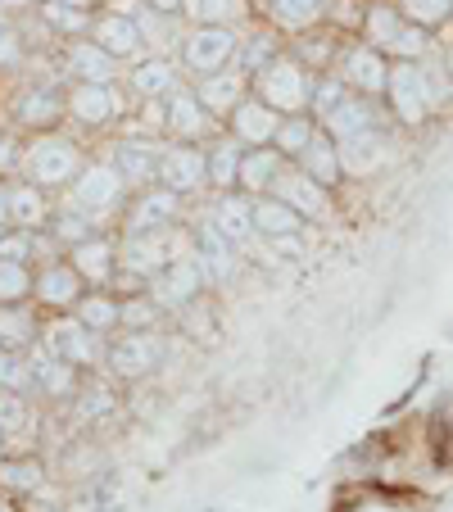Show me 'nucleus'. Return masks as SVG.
Returning <instances> with one entry per match:
<instances>
[{
	"instance_id": "f257e3e1",
	"label": "nucleus",
	"mask_w": 453,
	"mask_h": 512,
	"mask_svg": "<svg viewBox=\"0 0 453 512\" xmlns=\"http://www.w3.org/2000/svg\"><path fill=\"white\" fill-rule=\"evenodd\" d=\"M363 46L381 50V55L395 59V64H417V59H426V50H431V37H426L417 23H408L395 5H372V10L363 14Z\"/></svg>"
},
{
	"instance_id": "f03ea898",
	"label": "nucleus",
	"mask_w": 453,
	"mask_h": 512,
	"mask_svg": "<svg viewBox=\"0 0 453 512\" xmlns=\"http://www.w3.org/2000/svg\"><path fill=\"white\" fill-rule=\"evenodd\" d=\"M313 82H318V73H309L295 55H277L259 78L250 82V87H254V96H259L263 105H272L281 118H290V114H304V109H309Z\"/></svg>"
},
{
	"instance_id": "7ed1b4c3",
	"label": "nucleus",
	"mask_w": 453,
	"mask_h": 512,
	"mask_svg": "<svg viewBox=\"0 0 453 512\" xmlns=\"http://www.w3.org/2000/svg\"><path fill=\"white\" fill-rule=\"evenodd\" d=\"M204 286H209V277H204L200 259H195V254H177L173 263H164L155 277L145 281V295H150L164 313H182L186 304L200 300Z\"/></svg>"
},
{
	"instance_id": "20e7f679",
	"label": "nucleus",
	"mask_w": 453,
	"mask_h": 512,
	"mask_svg": "<svg viewBox=\"0 0 453 512\" xmlns=\"http://www.w3.org/2000/svg\"><path fill=\"white\" fill-rule=\"evenodd\" d=\"M236 50H241V41H236L232 28H195L191 37L182 41V64H186V73H195V82H200V78L222 73V68H232Z\"/></svg>"
},
{
	"instance_id": "39448f33",
	"label": "nucleus",
	"mask_w": 453,
	"mask_h": 512,
	"mask_svg": "<svg viewBox=\"0 0 453 512\" xmlns=\"http://www.w3.org/2000/svg\"><path fill=\"white\" fill-rule=\"evenodd\" d=\"M23 164H28L32 186H64V182H73V177L82 173L78 145L64 141V136H41V141L28 150Z\"/></svg>"
},
{
	"instance_id": "423d86ee",
	"label": "nucleus",
	"mask_w": 453,
	"mask_h": 512,
	"mask_svg": "<svg viewBox=\"0 0 453 512\" xmlns=\"http://www.w3.org/2000/svg\"><path fill=\"white\" fill-rule=\"evenodd\" d=\"M159 358H164V340H159L155 331H123V336L105 349V368L123 381H136V377H145V372H155Z\"/></svg>"
},
{
	"instance_id": "0eeeda50",
	"label": "nucleus",
	"mask_w": 453,
	"mask_h": 512,
	"mask_svg": "<svg viewBox=\"0 0 453 512\" xmlns=\"http://www.w3.org/2000/svg\"><path fill=\"white\" fill-rule=\"evenodd\" d=\"M155 186L182 195V200L186 195H195V191H204V186H209V159H204V150H195L191 141L164 145V164H159V182Z\"/></svg>"
},
{
	"instance_id": "6e6552de",
	"label": "nucleus",
	"mask_w": 453,
	"mask_h": 512,
	"mask_svg": "<svg viewBox=\"0 0 453 512\" xmlns=\"http://www.w3.org/2000/svg\"><path fill=\"white\" fill-rule=\"evenodd\" d=\"M182 218V195L164 191V186H145L127 209V236H150V232H168Z\"/></svg>"
},
{
	"instance_id": "1a4fd4ad",
	"label": "nucleus",
	"mask_w": 453,
	"mask_h": 512,
	"mask_svg": "<svg viewBox=\"0 0 453 512\" xmlns=\"http://www.w3.org/2000/svg\"><path fill=\"white\" fill-rule=\"evenodd\" d=\"M340 78H345V87L349 91H358V96H386V87H390V59L381 55V50H372V46H349L345 55H340Z\"/></svg>"
},
{
	"instance_id": "9d476101",
	"label": "nucleus",
	"mask_w": 453,
	"mask_h": 512,
	"mask_svg": "<svg viewBox=\"0 0 453 512\" xmlns=\"http://www.w3.org/2000/svg\"><path fill=\"white\" fill-rule=\"evenodd\" d=\"M96 331H87L78 318H59L46 327V336H41V349H50V354L59 358V363H68V368H91L100 358V345H96Z\"/></svg>"
},
{
	"instance_id": "9b49d317",
	"label": "nucleus",
	"mask_w": 453,
	"mask_h": 512,
	"mask_svg": "<svg viewBox=\"0 0 453 512\" xmlns=\"http://www.w3.org/2000/svg\"><path fill=\"white\" fill-rule=\"evenodd\" d=\"M272 195L277 200H286L290 209L304 218V223H322V218H331V191L327 186H318L304 168H281V177H277V186H272Z\"/></svg>"
},
{
	"instance_id": "f8f14e48",
	"label": "nucleus",
	"mask_w": 453,
	"mask_h": 512,
	"mask_svg": "<svg viewBox=\"0 0 453 512\" xmlns=\"http://www.w3.org/2000/svg\"><path fill=\"white\" fill-rule=\"evenodd\" d=\"M386 100H390V109H395L399 123H408V127H417V123L431 118V100H426V87H422L417 64H390Z\"/></svg>"
},
{
	"instance_id": "ddd939ff",
	"label": "nucleus",
	"mask_w": 453,
	"mask_h": 512,
	"mask_svg": "<svg viewBox=\"0 0 453 512\" xmlns=\"http://www.w3.org/2000/svg\"><path fill=\"white\" fill-rule=\"evenodd\" d=\"M123 191H127V182L118 177V168L114 164H91V168H82L78 173V186H73V204L78 209H87L91 218L96 213H109L118 200H123Z\"/></svg>"
},
{
	"instance_id": "4468645a",
	"label": "nucleus",
	"mask_w": 453,
	"mask_h": 512,
	"mask_svg": "<svg viewBox=\"0 0 453 512\" xmlns=\"http://www.w3.org/2000/svg\"><path fill=\"white\" fill-rule=\"evenodd\" d=\"M195 259H200L204 277L213 281V286H227V281L236 277V245L227 241V236L218 232V227L209 223V218H200L195 223Z\"/></svg>"
},
{
	"instance_id": "2eb2a0df",
	"label": "nucleus",
	"mask_w": 453,
	"mask_h": 512,
	"mask_svg": "<svg viewBox=\"0 0 453 512\" xmlns=\"http://www.w3.org/2000/svg\"><path fill=\"white\" fill-rule=\"evenodd\" d=\"M209 223L218 227L236 250H245V245L254 241V200L245 191H222L209 209Z\"/></svg>"
},
{
	"instance_id": "dca6fc26",
	"label": "nucleus",
	"mask_w": 453,
	"mask_h": 512,
	"mask_svg": "<svg viewBox=\"0 0 453 512\" xmlns=\"http://www.w3.org/2000/svg\"><path fill=\"white\" fill-rule=\"evenodd\" d=\"M277 127H281V114L272 105H263L259 96H245L241 105L232 109V136L245 145V150H263V145H272Z\"/></svg>"
},
{
	"instance_id": "f3484780",
	"label": "nucleus",
	"mask_w": 453,
	"mask_h": 512,
	"mask_svg": "<svg viewBox=\"0 0 453 512\" xmlns=\"http://www.w3.org/2000/svg\"><path fill=\"white\" fill-rule=\"evenodd\" d=\"M159 164H164V145H155V141L132 136V141H118L114 145V168H118V177H123L127 186L159 182Z\"/></svg>"
},
{
	"instance_id": "a211bd4d",
	"label": "nucleus",
	"mask_w": 453,
	"mask_h": 512,
	"mask_svg": "<svg viewBox=\"0 0 453 512\" xmlns=\"http://www.w3.org/2000/svg\"><path fill=\"white\" fill-rule=\"evenodd\" d=\"M164 127L173 136H182V141H200V136L213 132V114L200 105V96L191 87H177L164 105Z\"/></svg>"
},
{
	"instance_id": "6ab92c4d",
	"label": "nucleus",
	"mask_w": 453,
	"mask_h": 512,
	"mask_svg": "<svg viewBox=\"0 0 453 512\" xmlns=\"http://www.w3.org/2000/svg\"><path fill=\"white\" fill-rule=\"evenodd\" d=\"M245 91H250V78H245L241 68H222L213 78L195 82V96H200V105L209 109L213 118H232V109L245 100Z\"/></svg>"
},
{
	"instance_id": "aec40b11",
	"label": "nucleus",
	"mask_w": 453,
	"mask_h": 512,
	"mask_svg": "<svg viewBox=\"0 0 453 512\" xmlns=\"http://www.w3.org/2000/svg\"><path fill=\"white\" fill-rule=\"evenodd\" d=\"M91 41H96L109 59H136L145 50V37H141L132 14H105V19H96Z\"/></svg>"
},
{
	"instance_id": "412c9836",
	"label": "nucleus",
	"mask_w": 453,
	"mask_h": 512,
	"mask_svg": "<svg viewBox=\"0 0 453 512\" xmlns=\"http://www.w3.org/2000/svg\"><path fill=\"white\" fill-rule=\"evenodd\" d=\"M177 254L168 250V232H150V236H127L123 241V268L132 272V277H155L159 268H164V263H173Z\"/></svg>"
},
{
	"instance_id": "4be33fe9",
	"label": "nucleus",
	"mask_w": 453,
	"mask_h": 512,
	"mask_svg": "<svg viewBox=\"0 0 453 512\" xmlns=\"http://www.w3.org/2000/svg\"><path fill=\"white\" fill-rule=\"evenodd\" d=\"M281 168H286V159H281L272 145H263V150H245L241 177H236V191H245L250 200H259V195H272Z\"/></svg>"
},
{
	"instance_id": "5701e85b",
	"label": "nucleus",
	"mask_w": 453,
	"mask_h": 512,
	"mask_svg": "<svg viewBox=\"0 0 453 512\" xmlns=\"http://www.w3.org/2000/svg\"><path fill=\"white\" fill-rule=\"evenodd\" d=\"M340 145V168H345V177H367L376 173V168L386 164V136H381V127H372V132L363 136H349V141H336Z\"/></svg>"
},
{
	"instance_id": "b1692460",
	"label": "nucleus",
	"mask_w": 453,
	"mask_h": 512,
	"mask_svg": "<svg viewBox=\"0 0 453 512\" xmlns=\"http://www.w3.org/2000/svg\"><path fill=\"white\" fill-rule=\"evenodd\" d=\"M32 295H37L41 304H50V309H78L82 277L73 272V263H55V268H46L32 281Z\"/></svg>"
},
{
	"instance_id": "393cba45",
	"label": "nucleus",
	"mask_w": 453,
	"mask_h": 512,
	"mask_svg": "<svg viewBox=\"0 0 453 512\" xmlns=\"http://www.w3.org/2000/svg\"><path fill=\"white\" fill-rule=\"evenodd\" d=\"M64 109L78 118V123L100 127V123H109V118L118 114V96H114L109 87H91V82H78V87L68 91Z\"/></svg>"
},
{
	"instance_id": "a878e982",
	"label": "nucleus",
	"mask_w": 453,
	"mask_h": 512,
	"mask_svg": "<svg viewBox=\"0 0 453 512\" xmlns=\"http://www.w3.org/2000/svg\"><path fill=\"white\" fill-rule=\"evenodd\" d=\"M299 232H304V218L286 200H277V195H259L254 200V236L277 241V236H299Z\"/></svg>"
},
{
	"instance_id": "bb28decb",
	"label": "nucleus",
	"mask_w": 453,
	"mask_h": 512,
	"mask_svg": "<svg viewBox=\"0 0 453 512\" xmlns=\"http://www.w3.org/2000/svg\"><path fill=\"white\" fill-rule=\"evenodd\" d=\"M295 168H304V173H309L318 186H327V191L340 182V177H345V168H340V145L322 132V123H318V136L309 141V150L299 155Z\"/></svg>"
},
{
	"instance_id": "cd10ccee",
	"label": "nucleus",
	"mask_w": 453,
	"mask_h": 512,
	"mask_svg": "<svg viewBox=\"0 0 453 512\" xmlns=\"http://www.w3.org/2000/svg\"><path fill=\"white\" fill-rule=\"evenodd\" d=\"M132 91L141 100H164V96H173L182 82H177V68H173V59H164V55H150V59H141V64L132 68Z\"/></svg>"
},
{
	"instance_id": "c85d7f7f",
	"label": "nucleus",
	"mask_w": 453,
	"mask_h": 512,
	"mask_svg": "<svg viewBox=\"0 0 453 512\" xmlns=\"http://www.w3.org/2000/svg\"><path fill=\"white\" fill-rule=\"evenodd\" d=\"M372 127H376L372 100L358 96V91H354V96H349L331 118H322V132H327L331 141H349V136H363V132H372Z\"/></svg>"
},
{
	"instance_id": "c756f323",
	"label": "nucleus",
	"mask_w": 453,
	"mask_h": 512,
	"mask_svg": "<svg viewBox=\"0 0 453 512\" xmlns=\"http://www.w3.org/2000/svg\"><path fill=\"white\" fill-rule=\"evenodd\" d=\"M204 159H209V186L213 191H236V177H241V159H245V145L236 141V136H222V141H213L209 150H204Z\"/></svg>"
},
{
	"instance_id": "7c9ffc66",
	"label": "nucleus",
	"mask_w": 453,
	"mask_h": 512,
	"mask_svg": "<svg viewBox=\"0 0 453 512\" xmlns=\"http://www.w3.org/2000/svg\"><path fill=\"white\" fill-rule=\"evenodd\" d=\"M114 64H118V59H109L105 50L96 46V41H73V46H68V73H73L78 82L109 87V78H114Z\"/></svg>"
},
{
	"instance_id": "2f4dec72",
	"label": "nucleus",
	"mask_w": 453,
	"mask_h": 512,
	"mask_svg": "<svg viewBox=\"0 0 453 512\" xmlns=\"http://www.w3.org/2000/svg\"><path fill=\"white\" fill-rule=\"evenodd\" d=\"M73 272H78L82 281H91V286H105L109 277H114V245L100 241V236H91V241L73 245Z\"/></svg>"
},
{
	"instance_id": "473e14b6",
	"label": "nucleus",
	"mask_w": 453,
	"mask_h": 512,
	"mask_svg": "<svg viewBox=\"0 0 453 512\" xmlns=\"http://www.w3.org/2000/svg\"><path fill=\"white\" fill-rule=\"evenodd\" d=\"M313 136H318V118L313 114H290V118H281L277 136H272V150H277L281 159H295L299 164V155L309 150Z\"/></svg>"
},
{
	"instance_id": "72a5a7b5",
	"label": "nucleus",
	"mask_w": 453,
	"mask_h": 512,
	"mask_svg": "<svg viewBox=\"0 0 453 512\" xmlns=\"http://www.w3.org/2000/svg\"><path fill=\"white\" fill-rule=\"evenodd\" d=\"M59 114H64V100H59L50 87H32L14 100V118L28 127H46V123H55Z\"/></svg>"
},
{
	"instance_id": "f704fd0d",
	"label": "nucleus",
	"mask_w": 453,
	"mask_h": 512,
	"mask_svg": "<svg viewBox=\"0 0 453 512\" xmlns=\"http://www.w3.org/2000/svg\"><path fill=\"white\" fill-rule=\"evenodd\" d=\"M28 368H32V381H37L46 395H73V386H78L73 368H68V363H59L50 349H37V358H32Z\"/></svg>"
},
{
	"instance_id": "c9c22d12",
	"label": "nucleus",
	"mask_w": 453,
	"mask_h": 512,
	"mask_svg": "<svg viewBox=\"0 0 453 512\" xmlns=\"http://www.w3.org/2000/svg\"><path fill=\"white\" fill-rule=\"evenodd\" d=\"M5 200H10V223L14 227L37 232V227L46 223V195H41L37 186H10V191H5Z\"/></svg>"
},
{
	"instance_id": "e433bc0d",
	"label": "nucleus",
	"mask_w": 453,
	"mask_h": 512,
	"mask_svg": "<svg viewBox=\"0 0 453 512\" xmlns=\"http://www.w3.org/2000/svg\"><path fill=\"white\" fill-rule=\"evenodd\" d=\"M277 55H281V50H277V37H272V32H254V37L241 41V50H236V68H241L245 78L254 82Z\"/></svg>"
},
{
	"instance_id": "4c0bfd02",
	"label": "nucleus",
	"mask_w": 453,
	"mask_h": 512,
	"mask_svg": "<svg viewBox=\"0 0 453 512\" xmlns=\"http://www.w3.org/2000/svg\"><path fill=\"white\" fill-rule=\"evenodd\" d=\"M417 73H422V87H426V100H431V114L444 109L453 100V68L444 59H417Z\"/></svg>"
},
{
	"instance_id": "58836bf2",
	"label": "nucleus",
	"mask_w": 453,
	"mask_h": 512,
	"mask_svg": "<svg viewBox=\"0 0 453 512\" xmlns=\"http://www.w3.org/2000/svg\"><path fill=\"white\" fill-rule=\"evenodd\" d=\"M349 96H354V91L345 87V78H340V73H318V82H313V100H309V114L322 123V118L336 114Z\"/></svg>"
},
{
	"instance_id": "ea45409f",
	"label": "nucleus",
	"mask_w": 453,
	"mask_h": 512,
	"mask_svg": "<svg viewBox=\"0 0 453 512\" xmlns=\"http://www.w3.org/2000/svg\"><path fill=\"white\" fill-rule=\"evenodd\" d=\"M182 10L195 19V28H227L232 19H241L245 0H186Z\"/></svg>"
},
{
	"instance_id": "a19ab883",
	"label": "nucleus",
	"mask_w": 453,
	"mask_h": 512,
	"mask_svg": "<svg viewBox=\"0 0 453 512\" xmlns=\"http://www.w3.org/2000/svg\"><path fill=\"white\" fill-rule=\"evenodd\" d=\"M37 340V322L28 318V309H19V304H0V345L10 349H23Z\"/></svg>"
},
{
	"instance_id": "79ce46f5",
	"label": "nucleus",
	"mask_w": 453,
	"mask_h": 512,
	"mask_svg": "<svg viewBox=\"0 0 453 512\" xmlns=\"http://www.w3.org/2000/svg\"><path fill=\"white\" fill-rule=\"evenodd\" d=\"M78 322L87 331H96V336H109V331L118 327V304L109 300V295H82L78 300Z\"/></svg>"
},
{
	"instance_id": "37998d69",
	"label": "nucleus",
	"mask_w": 453,
	"mask_h": 512,
	"mask_svg": "<svg viewBox=\"0 0 453 512\" xmlns=\"http://www.w3.org/2000/svg\"><path fill=\"white\" fill-rule=\"evenodd\" d=\"M159 318H164V309L150 295H132L127 304H118V327H127V331H155Z\"/></svg>"
},
{
	"instance_id": "c03bdc74",
	"label": "nucleus",
	"mask_w": 453,
	"mask_h": 512,
	"mask_svg": "<svg viewBox=\"0 0 453 512\" xmlns=\"http://www.w3.org/2000/svg\"><path fill=\"white\" fill-rule=\"evenodd\" d=\"M399 14H404L408 23H417L422 32H431V28H440V23H449L453 0H399Z\"/></svg>"
},
{
	"instance_id": "a18cd8bd",
	"label": "nucleus",
	"mask_w": 453,
	"mask_h": 512,
	"mask_svg": "<svg viewBox=\"0 0 453 512\" xmlns=\"http://www.w3.org/2000/svg\"><path fill=\"white\" fill-rule=\"evenodd\" d=\"M272 14L286 28H313L327 14V0H272Z\"/></svg>"
},
{
	"instance_id": "49530a36",
	"label": "nucleus",
	"mask_w": 453,
	"mask_h": 512,
	"mask_svg": "<svg viewBox=\"0 0 453 512\" xmlns=\"http://www.w3.org/2000/svg\"><path fill=\"white\" fill-rule=\"evenodd\" d=\"M0 485H5V490H19V494L37 490V485H41V463H37V458H14V463H0Z\"/></svg>"
},
{
	"instance_id": "de8ad7c7",
	"label": "nucleus",
	"mask_w": 453,
	"mask_h": 512,
	"mask_svg": "<svg viewBox=\"0 0 453 512\" xmlns=\"http://www.w3.org/2000/svg\"><path fill=\"white\" fill-rule=\"evenodd\" d=\"M55 236H59V241H68V245L91 241V213H87V209H78V204L68 200V204H64V213L55 218Z\"/></svg>"
},
{
	"instance_id": "09e8293b",
	"label": "nucleus",
	"mask_w": 453,
	"mask_h": 512,
	"mask_svg": "<svg viewBox=\"0 0 453 512\" xmlns=\"http://www.w3.org/2000/svg\"><path fill=\"white\" fill-rule=\"evenodd\" d=\"M28 386H32L28 358H19V349H0V390H14V395H23Z\"/></svg>"
},
{
	"instance_id": "8fccbe9b",
	"label": "nucleus",
	"mask_w": 453,
	"mask_h": 512,
	"mask_svg": "<svg viewBox=\"0 0 453 512\" xmlns=\"http://www.w3.org/2000/svg\"><path fill=\"white\" fill-rule=\"evenodd\" d=\"M23 295H32L28 263H5L0 259V304H19Z\"/></svg>"
},
{
	"instance_id": "3c124183",
	"label": "nucleus",
	"mask_w": 453,
	"mask_h": 512,
	"mask_svg": "<svg viewBox=\"0 0 453 512\" xmlns=\"http://www.w3.org/2000/svg\"><path fill=\"white\" fill-rule=\"evenodd\" d=\"M37 254V232H23V227H10L0 236V259L5 263H28Z\"/></svg>"
},
{
	"instance_id": "603ef678",
	"label": "nucleus",
	"mask_w": 453,
	"mask_h": 512,
	"mask_svg": "<svg viewBox=\"0 0 453 512\" xmlns=\"http://www.w3.org/2000/svg\"><path fill=\"white\" fill-rule=\"evenodd\" d=\"M28 426V404L14 390H0V435H19Z\"/></svg>"
},
{
	"instance_id": "864d4df0",
	"label": "nucleus",
	"mask_w": 453,
	"mask_h": 512,
	"mask_svg": "<svg viewBox=\"0 0 453 512\" xmlns=\"http://www.w3.org/2000/svg\"><path fill=\"white\" fill-rule=\"evenodd\" d=\"M46 23L55 32H87L91 28L87 10H73V5H59V0H50L46 5Z\"/></svg>"
},
{
	"instance_id": "5fc2aeb1",
	"label": "nucleus",
	"mask_w": 453,
	"mask_h": 512,
	"mask_svg": "<svg viewBox=\"0 0 453 512\" xmlns=\"http://www.w3.org/2000/svg\"><path fill=\"white\" fill-rule=\"evenodd\" d=\"M109 408H114V395H109L105 386H91V390H82V408H78L82 417H105Z\"/></svg>"
},
{
	"instance_id": "6e6d98bb",
	"label": "nucleus",
	"mask_w": 453,
	"mask_h": 512,
	"mask_svg": "<svg viewBox=\"0 0 453 512\" xmlns=\"http://www.w3.org/2000/svg\"><path fill=\"white\" fill-rule=\"evenodd\" d=\"M14 59H19V32H14L10 23L0 19V68L14 64Z\"/></svg>"
},
{
	"instance_id": "4d7b16f0",
	"label": "nucleus",
	"mask_w": 453,
	"mask_h": 512,
	"mask_svg": "<svg viewBox=\"0 0 453 512\" xmlns=\"http://www.w3.org/2000/svg\"><path fill=\"white\" fill-rule=\"evenodd\" d=\"M19 164V155H14V141L10 136H0V173H5V168H14Z\"/></svg>"
},
{
	"instance_id": "13d9d810",
	"label": "nucleus",
	"mask_w": 453,
	"mask_h": 512,
	"mask_svg": "<svg viewBox=\"0 0 453 512\" xmlns=\"http://www.w3.org/2000/svg\"><path fill=\"white\" fill-rule=\"evenodd\" d=\"M186 0H145V10H155V14H177Z\"/></svg>"
},
{
	"instance_id": "bf43d9fd",
	"label": "nucleus",
	"mask_w": 453,
	"mask_h": 512,
	"mask_svg": "<svg viewBox=\"0 0 453 512\" xmlns=\"http://www.w3.org/2000/svg\"><path fill=\"white\" fill-rule=\"evenodd\" d=\"M10 200H5V191H0V236H5V232H10Z\"/></svg>"
},
{
	"instance_id": "052dcab7",
	"label": "nucleus",
	"mask_w": 453,
	"mask_h": 512,
	"mask_svg": "<svg viewBox=\"0 0 453 512\" xmlns=\"http://www.w3.org/2000/svg\"><path fill=\"white\" fill-rule=\"evenodd\" d=\"M59 5H73V10H87L91 0H59Z\"/></svg>"
},
{
	"instance_id": "680f3d73",
	"label": "nucleus",
	"mask_w": 453,
	"mask_h": 512,
	"mask_svg": "<svg viewBox=\"0 0 453 512\" xmlns=\"http://www.w3.org/2000/svg\"><path fill=\"white\" fill-rule=\"evenodd\" d=\"M0 5H32V0H0Z\"/></svg>"
},
{
	"instance_id": "e2e57ef3",
	"label": "nucleus",
	"mask_w": 453,
	"mask_h": 512,
	"mask_svg": "<svg viewBox=\"0 0 453 512\" xmlns=\"http://www.w3.org/2000/svg\"><path fill=\"white\" fill-rule=\"evenodd\" d=\"M0 454H5V440H0Z\"/></svg>"
}]
</instances>
